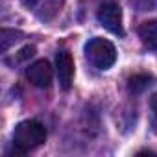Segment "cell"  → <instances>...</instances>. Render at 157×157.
Returning a JSON list of instances; mask_svg holds the SVG:
<instances>
[{
    "instance_id": "cell-3",
    "label": "cell",
    "mask_w": 157,
    "mask_h": 157,
    "mask_svg": "<svg viewBox=\"0 0 157 157\" xmlns=\"http://www.w3.org/2000/svg\"><path fill=\"white\" fill-rule=\"evenodd\" d=\"M96 19L98 22L107 30L111 32L113 35H118V37H124V26H122V10L118 4L115 2H105L98 8L96 11Z\"/></svg>"
},
{
    "instance_id": "cell-8",
    "label": "cell",
    "mask_w": 157,
    "mask_h": 157,
    "mask_svg": "<svg viewBox=\"0 0 157 157\" xmlns=\"http://www.w3.org/2000/svg\"><path fill=\"white\" fill-rule=\"evenodd\" d=\"M151 85V76L150 74H133L128 80V91L131 94H140Z\"/></svg>"
},
{
    "instance_id": "cell-1",
    "label": "cell",
    "mask_w": 157,
    "mask_h": 157,
    "mask_svg": "<svg viewBox=\"0 0 157 157\" xmlns=\"http://www.w3.org/2000/svg\"><path fill=\"white\" fill-rule=\"evenodd\" d=\"M46 140V128L37 120H22L13 129V150L17 155H24L39 148Z\"/></svg>"
},
{
    "instance_id": "cell-10",
    "label": "cell",
    "mask_w": 157,
    "mask_h": 157,
    "mask_svg": "<svg viewBox=\"0 0 157 157\" xmlns=\"http://www.w3.org/2000/svg\"><path fill=\"white\" fill-rule=\"evenodd\" d=\"M33 54H35V46L28 44V46H24L22 50H19V52H17V56L13 57V61H8V63H10V65H19V63H22V61L30 59Z\"/></svg>"
},
{
    "instance_id": "cell-2",
    "label": "cell",
    "mask_w": 157,
    "mask_h": 157,
    "mask_svg": "<svg viewBox=\"0 0 157 157\" xmlns=\"http://www.w3.org/2000/svg\"><path fill=\"white\" fill-rule=\"evenodd\" d=\"M85 57L87 61L98 68V70H107L115 65L117 61V48L109 39L104 37H93L85 44Z\"/></svg>"
},
{
    "instance_id": "cell-4",
    "label": "cell",
    "mask_w": 157,
    "mask_h": 157,
    "mask_svg": "<svg viewBox=\"0 0 157 157\" xmlns=\"http://www.w3.org/2000/svg\"><path fill=\"white\" fill-rule=\"evenodd\" d=\"M26 78L32 85H35L39 89H46V87L52 85L54 70H52V67L46 59H37L26 68Z\"/></svg>"
},
{
    "instance_id": "cell-11",
    "label": "cell",
    "mask_w": 157,
    "mask_h": 157,
    "mask_svg": "<svg viewBox=\"0 0 157 157\" xmlns=\"http://www.w3.org/2000/svg\"><path fill=\"white\" fill-rule=\"evenodd\" d=\"M150 111H151V126L157 129V93L150 96Z\"/></svg>"
},
{
    "instance_id": "cell-5",
    "label": "cell",
    "mask_w": 157,
    "mask_h": 157,
    "mask_svg": "<svg viewBox=\"0 0 157 157\" xmlns=\"http://www.w3.org/2000/svg\"><path fill=\"white\" fill-rule=\"evenodd\" d=\"M56 72L61 89L68 91L74 82V57L68 50H59L56 54Z\"/></svg>"
},
{
    "instance_id": "cell-6",
    "label": "cell",
    "mask_w": 157,
    "mask_h": 157,
    "mask_svg": "<svg viewBox=\"0 0 157 157\" xmlns=\"http://www.w3.org/2000/svg\"><path fill=\"white\" fill-rule=\"evenodd\" d=\"M65 0H24L26 8L35 13L41 21H52L63 8Z\"/></svg>"
},
{
    "instance_id": "cell-9",
    "label": "cell",
    "mask_w": 157,
    "mask_h": 157,
    "mask_svg": "<svg viewBox=\"0 0 157 157\" xmlns=\"http://www.w3.org/2000/svg\"><path fill=\"white\" fill-rule=\"evenodd\" d=\"M19 37H22L21 32H15V30H8V28H2L0 32V52L6 54L10 50L11 44H15L19 41Z\"/></svg>"
},
{
    "instance_id": "cell-7",
    "label": "cell",
    "mask_w": 157,
    "mask_h": 157,
    "mask_svg": "<svg viewBox=\"0 0 157 157\" xmlns=\"http://www.w3.org/2000/svg\"><path fill=\"white\" fill-rule=\"evenodd\" d=\"M137 32L144 48H148L150 52H157V19L142 22Z\"/></svg>"
}]
</instances>
